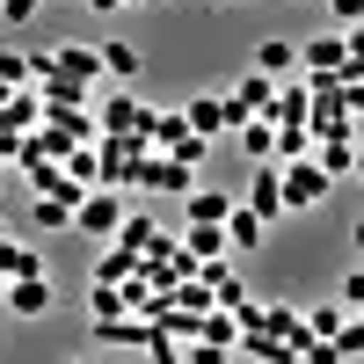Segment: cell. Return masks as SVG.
<instances>
[{
    "label": "cell",
    "instance_id": "6da1fadb",
    "mask_svg": "<svg viewBox=\"0 0 364 364\" xmlns=\"http://www.w3.org/2000/svg\"><path fill=\"white\" fill-rule=\"evenodd\" d=\"M117 226H124V197H117V190H87V197L73 204V233H87V240H117Z\"/></svg>",
    "mask_w": 364,
    "mask_h": 364
},
{
    "label": "cell",
    "instance_id": "7a4b0ae2",
    "mask_svg": "<svg viewBox=\"0 0 364 364\" xmlns=\"http://www.w3.org/2000/svg\"><path fill=\"white\" fill-rule=\"evenodd\" d=\"M277 182H284V219H291V211L328 204V190H336V182H328L314 161H284V168H277Z\"/></svg>",
    "mask_w": 364,
    "mask_h": 364
},
{
    "label": "cell",
    "instance_id": "3957f363",
    "mask_svg": "<svg viewBox=\"0 0 364 364\" xmlns=\"http://www.w3.org/2000/svg\"><path fill=\"white\" fill-rule=\"evenodd\" d=\"M269 102H277V80H262V73H240L233 87H226V117H233V132L240 124H269Z\"/></svg>",
    "mask_w": 364,
    "mask_h": 364
},
{
    "label": "cell",
    "instance_id": "277c9868",
    "mask_svg": "<svg viewBox=\"0 0 364 364\" xmlns=\"http://www.w3.org/2000/svg\"><path fill=\"white\" fill-rule=\"evenodd\" d=\"M299 66H306V80H343V29L306 37V44H299Z\"/></svg>",
    "mask_w": 364,
    "mask_h": 364
},
{
    "label": "cell",
    "instance_id": "5b68a950",
    "mask_svg": "<svg viewBox=\"0 0 364 364\" xmlns=\"http://www.w3.org/2000/svg\"><path fill=\"white\" fill-rule=\"evenodd\" d=\"M102 132L109 139H146V132H154V109H146L139 95H109L102 102Z\"/></svg>",
    "mask_w": 364,
    "mask_h": 364
},
{
    "label": "cell",
    "instance_id": "8992f818",
    "mask_svg": "<svg viewBox=\"0 0 364 364\" xmlns=\"http://www.w3.org/2000/svg\"><path fill=\"white\" fill-rule=\"evenodd\" d=\"M0 306L22 314V321H44V314L58 306V291H51V277H15L8 291H0Z\"/></svg>",
    "mask_w": 364,
    "mask_h": 364
},
{
    "label": "cell",
    "instance_id": "52a82bcc",
    "mask_svg": "<svg viewBox=\"0 0 364 364\" xmlns=\"http://www.w3.org/2000/svg\"><path fill=\"white\" fill-rule=\"evenodd\" d=\"M182 124H190V139H219V132H233V117H226V95H190L182 102Z\"/></svg>",
    "mask_w": 364,
    "mask_h": 364
},
{
    "label": "cell",
    "instance_id": "ba28073f",
    "mask_svg": "<svg viewBox=\"0 0 364 364\" xmlns=\"http://www.w3.org/2000/svg\"><path fill=\"white\" fill-rule=\"evenodd\" d=\"M139 182H146V190H168V197H190V190H197V168H182V161H168V154H146V161H139Z\"/></svg>",
    "mask_w": 364,
    "mask_h": 364
},
{
    "label": "cell",
    "instance_id": "9c48e42d",
    "mask_svg": "<svg viewBox=\"0 0 364 364\" xmlns=\"http://www.w3.org/2000/svg\"><path fill=\"white\" fill-rule=\"evenodd\" d=\"M44 124V95H29V87H15V95H8V109H0V139H29V132H37Z\"/></svg>",
    "mask_w": 364,
    "mask_h": 364
},
{
    "label": "cell",
    "instance_id": "30bf717a",
    "mask_svg": "<svg viewBox=\"0 0 364 364\" xmlns=\"http://www.w3.org/2000/svg\"><path fill=\"white\" fill-rule=\"evenodd\" d=\"M248 73H262V80H291V73H299V44H291V37H262L255 58H248Z\"/></svg>",
    "mask_w": 364,
    "mask_h": 364
},
{
    "label": "cell",
    "instance_id": "8fae6325",
    "mask_svg": "<svg viewBox=\"0 0 364 364\" xmlns=\"http://www.w3.org/2000/svg\"><path fill=\"white\" fill-rule=\"evenodd\" d=\"M240 204H248L262 226H269V219H284V182H277V168H255V175H248V197H240Z\"/></svg>",
    "mask_w": 364,
    "mask_h": 364
},
{
    "label": "cell",
    "instance_id": "7c38bea8",
    "mask_svg": "<svg viewBox=\"0 0 364 364\" xmlns=\"http://www.w3.org/2000/svg\"><path fill=\"white\" fill-rule=\"evenodd\" d=\"M262 233H269V226L233 197V211H226V255H255V248H262Z\"/></svg>",
    "mask_w": 364,
    "mask_h": 364
},
{
    "label": "cell",
    "instance_id": "4fadbf2b",
    "mask_svg": "<svg viewBox=\"0 0 364 364\" xmlns=\"http://www.w3.org/2000/svg\"><path fill=\"white\" fill-rule=\"evenodd\" d=\"M95 58H102V73H109V80H139V73H146V51H139V44H124V37L95 44Z\"/></svg>",
    "mask_w": 364,
    "mask_h": 364
},
{
    "label": "cell",
    "instance_id": "5bb4252c",
    "mask_svg": "<svg viewBox=\"0 0 364 364\" xmlns=\"http://www.w3.org/2000/svg\"><path fill=\"white\" fill-rule=\"evenodd\" d=\"M182 211H190V226H226L233 197H226V190H211V182H204V190H190V197H182Z\"/></svg>",
    "mask_w": 364,
    "mask_h": 364
},
{
    "label": "cell",
    "instance_id": "9a60e30c",
    "mask_svg": "<svg viewBox=\"0 0 364 364\" xmlns=\"http://www.w3.org/2000/svg\"><path fill=\"white\" fill-rule=\"evenodd\" d=\"M364 139V132H357ZM357 139H321L314 146V168L328 175V182H336V175H357Z\"/></svg>",
    "mask_w": 364,
    "mask_h": 364
},
{
    "label": "cell",
    "instance_id": "2e32d148",
    "mask_svg": "<svg viewBox=\"0 0 364 364\" xmlns=\"http://www.w3.org/2000/svg\"><path fill=\"white\" fill-rule=\"evenodd\" d=\"M0 277H8V284H15V277H44V255L29 248V240L8 233V240H0Z\"/></svg>",
    "mask_w": 364,
    "mask_h": 364
},
{
    "label": "cell",
    "instance_id": "e0dca14e",
    "mask_svg": "<svg viewBox=\"0 0 364 364\" xmlns=\"http://www.w3.org/2000/svg\"><path fill=\"white\" fill-rule=\"evenodd\" d=\"M233 139H240V154H248L255 168H277V124H262V117H255V124H240Z\"/></svg>",
    "mask_w": 364,
    "mask_h": 364
},
{
    "label": "cell",
    "instance_id": "ac0fdd59",
    "mask_svg": "<svg viewBox=\"0 0 364 364\" xmlns=\"http://www.w3.org/2000/svg\"><path fill=\"white\" fill-rule=\"evenodd\" d=\"M182 255H190L197 269L204 262H226V226H190V233H182Z\"/></svg>",
    "mask_w": 364,
    "mask_h": 364
},
{
    "label": "cell",
    "instance_id": "d6986e66",
    "mask_svg": "<svg viewBox=\"0 0 364 364\" xmlns=\"http://www.w3.org/2000/svg\"><path fill=\"white\" fill-rule=\"evenodd\" d=\"M269 124H306V80H277V102H269Z\"/></svg>",
    "mask_w": 364,
    "mask_h": 364
},
{
    "label": "cell",
    "instance_id": "ffe728a7",
    "mask_svg": "<svg viewBox=\"0 0 364 364\" xmlns=\"http://www.w3.org/2000/svg\"><path fill=\"white\" fill-rule=\"evenodd\" d=\"M154 240H161V226L146 219V211H124V226H117V240H109V248H124V255H146Z\"/></svg>",
    "mask_w": 364,
    "mask_h": 364
},
{
    "label": "cell",
    "instance_id": "44dd1931",
    "mask_svg": "<svg viewBox=\"0 0 364 364\" xmlns=\"http://www.w3.org/2000/svg\"><path fill=\"white\" fill-rule=\"evenodd\" d=\"M190 343H211V350H240V321L233 314H219V306H211L204 321H197V336Z\"/></svg>",
    "mask_w": 364,
    "mask_h": 364
},
{
    "label": "cell",
    "instance_id": "7402d4cb",
    "mask_svg": "<svg viewBox=\"0 0 364 364\" xmlns=\"http://www.w3.org/2000/svg\"><path fill=\"white\" fill-rule=\"evenodd\" d=\"M87 314H95V321H117V314H132L124 284H87Z\"/></svg>",
    "mask_w": 364,
    "mask_h": 364
},
{
    "label": "cell",
    "instance_id": "603a6c76",
    "mask_svg": "<svg viewBox=\"0 0 364 364\" xmlns=\"http://www.w3.org/2000/svg\"><path fill=\"white\" fill-rule=\"evenodd\" d=\"M29 226H37V233H66V226H73V204L37 197V204H29Z\"/></svg>",
    "mask_w": 364,
    "mask_h": 364
},
{
    "label": "cell",
    "instance_id": "cb8c5ba5",
    "mask_svg": "<svg viewBox=\"0 0 364 364\" xmlns=\"http://www.w3.org/2000/svg\"><path fill=\"white\" fill-rule=\"evenodd\" d=\"M139 277V255H124V248H102V262H95V284H132Z\"/></svg>",
    "mask_w": 364,
    "mask_h": 364
},
{
    "label": "cell",
    "instance_id": "d4e9b609",
    "mask_svg": "<svg viewBox=\"0 0 364 364\" xmlns=\"http://www.w3.org/2000/svg\"><path fill=\"white\" fill-rule=\"evenodd\" d=\"M343 321H350V314L328 299V306H314V314H306V336H314V343H336V328H343Z\"/></svg>",
    "mask_w": 364,
    "mask_h": 364
},
{
    "label": "cell",
    "instance_id": "484cf974",
    "mask_svg": "<svg viewBox=\"0 0 364 364\" xmlns=\"http://www.w3.org/2000/svg\"><path fill=\"white\" fill-rule=\"evenodd\" d=\"M336 350H343V364H350V357H364V321H357V314L336 328Z\"/></svg>",
    "mask_w": 364,
    "mask_h": 364
},
{
    "label": "cell",
    "instance_id": "4316f807",
    "mask_svg": "<svg viewBox=\"0 0 364 364\" xmlns=\"http://www.w3.org/2000/svg\"><path fill=\"white\" fill-rule=\"evenodd\" d=\"M336 306H343V314H357V306H364V262L343 277V299H336Z\"/></svg>",
    "mask_w": 364,
    "mask_h": 364
},
{
    "label": "cell",
    "instance_id": "83f0119b",
    "mask_svg": "<svg viewBox=\"0 0 364 364\" xmlns=\"http://www.w3.org/2000/svg\"><path fill=\"white\" fill-rule=\"evenodd\" d=\"M328 15H336L343 29H357V22H364V0H328Z\"/></svg>",
    "mask_w": 364,
    "mask_h": 364
},
{
    "label": "cell",
    "instance_id": "f1b7e54d",
    "mask_svg": "<svg viewBox=\"0 0 364 364\" xmlns=\"http://www.w3.org/2000/svg\"><path fill=\"white\" fill-rule=\"evenodd\" d=\"M299 364H343V350H336V343H306V350H299Z\"/></svg>",
    "mask_w": 364,
    "mask_h": 364
},
{
    "label": "cell",
    "instance_id": "f546056e",
    "mask_svg": "<svg viewBox=\"0 0 364 364\" xmlns=\"http://www.w3.org/2000/svg\"><path fill=\"white\" fill-rule=\"evenodd\" d=\"M343 109H350V124H364V80H343Z\"/></svg>",
    "mask_w": 364,
    "mask_h": 364
},
{
    "label": "cell",
    "instance_id": "4dcf8cb0",
    "mask_svg": "<svg viewBox=\"0 0 364 364\" xmlns=\"http://www.w3.org/2000/svg\"><path fill=\"white\" fill-rule=\"evenodd\" d=\"M233 350H211V343H190V350H182V364H226Z\"/></svg>",
    "mask_w": 364,
    "mask_h": 364
},
{
    "label": "cell",
    "instance_id": "1f68e13d",
    "mask_svg": "<svg viewBox=\"0 0 364 364\" xmlns=\"http://www.w3.org/2000/svg\"><path fill=\"white\" fill-rule=\"evenodd\" d=\"M37 8H44V0H0V22H29Z\"/></svg>",
    "mask_w": 364,
    "mask_h": 364
},
{
    "label": "cell",
    "instance_id": "d6a6232c",
    "mask_svg": "<svg viewBox=\"0 0 364 364\" xmlns=\"http://www.w3.org/2000/svg\"><path fill=\"white\" fill-rule=\"evenodd\" d=\"M87 8H95V15H117V8H124V0H87Z\"/></svg>",
    "mask_w": 364,
    "mask_h": 364
},
{
    "label": "cell",
    "instance_id": "836d02e7",
    "mask_svg": "<svg viewBox=\"0 0 364 364\" xmlns=\"http://www.w3.org/2000/svg\"><path fill=\"white\" fill-rule=\"evenodd\" d=\"M350 240H357V255H364V219H357V226H350Z\"/></svg>",
    "mask_w": 364,
    "mask_h": 364
},
{
    "label": "cell",
    "instance_id": "e575fe53",
    "mask_svg": "<svg viewBox=\"0 0 364 364\" xmlns=\"http://www.w3.org/2000/svg\"><path fill=\"white\" fill-rule=\"evenodd\" d=\"M8 161H15V146H8V139H0V168H8Z\"/></svg>",
    "mask_w": 364,
    "mask_h": 364
},
{
    "label": "cell",
    "instance_id": "d590c367",
    "mask_svg": "<svg viewBox=\"0 0 364 364\" xmlns=\"http://www.w3.org/2000/svg\"><path fill=\"white\" fill-rule=\"evenodd\" d=\"M357 175H364V139H357Z\"/></svg>",
    "mask_w": 364,
    "mask_h": 364
},
{
    "label": "cell",
    "instance_id": "8d00e7d4",
    "mask_svg": "<svg viewBox=\"0 0 364 364\" xmlns=\"http://www.w3.org/2000/svg\"><path fill=\"white\" fill-rule=\"evenodd\" d=\"M8 95H15V87H0V109H8Z\"/></svg>",
    "mask_w": 364,
    "mask_h": 364
},
{
    "label": "cell",
    "instance_id": "74e56055",
    "mask_svg": "<svg viewBox=\"0 0 364 364\" xmlns=\"http://www.w3.org/2000/svg\"><path fill=\"white\" fill-rule=\"evenodd\" d=\"M66 364H95V357H66Z\"/></svg>",
    "mask_w": 364,
    "mask_h": 364
},
{
    "label": "cell",
    "instance_id": "f35d334b",
    "mask_svg": "<svg viewBox=\"0 0 364 364\" xmlns=\"http://www.w3.org/2000/svg\"><path fill=\"white\" fill-rule=\"evenodd\" d=\"M211 8H233V0H211Z\"/></svg>",
    "mask_w": 364,
    "mask_h": 364
},
{
    "label": "cell",
    "instance_id": "ab89813d",
    "mask_svg": "<svg viewBox=\"0 0 364 364\" xmlns=\"http://www.w3.org/2000/svg\"><path fill=\"white\" fill-rule=\"evenodd\" d=\"M0 240H8V219H0Z\"/></svg>",
    "mask_w": 364,
    "mask_h": 364
},
{
    "label": "cell",
    "instance_id": "60d3db41",
    "mask_svg": "<svg viewBox=\"0 0 364 364\" xmlns=\"http://www.w3.org/2000/svg\"><path fill=\"white\" fill-rule=\"evenodd\" d=\"M0 291H8V277H0Z\"/></svg>",
    "mask_w": 364,
    "mask_h": 364
},
{
    "label": "cell",
    "instance_id": "b9f144b4",
    "mask_svg": "<svg viewBox=\"0 0 364 364\" xmlns=\"http://www.w3.org/2000/svg\"><path fill=\"white\" fill-rule=\"evenodd\" d=\"M357 321H364V306H357Z\"/></svg>",
    "mask_w": 364,
    "mask_h": 364
}]
</instances>
